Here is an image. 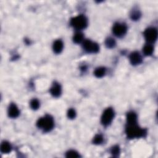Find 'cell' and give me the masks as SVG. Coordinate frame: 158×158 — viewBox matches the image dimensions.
<instances>
[{"label": "cell", "instance_id": "cell-1", "mask_svg": "<svg viewBox=\"0 0 158 158\" xmlns=\"http://www.w3.org/2000/svg\"><path fill=\"white\" fill-rule=\"evenodd\" d=\"M126 133L128 138H135L143 137L146 134V131L144 129L140 128L136 124H128L126 128Z\"/></svg>", "mask_w": 158, "mask_h": 158}, {"label": "cell", "instance_id": "cell-2", "mask_svg": "<svg viewBox=\"0 0 158 158\" xmlns=\"http://www.w3.org/2000/svg\"><path fill=\"white\" fill-rule=\"evenodd\" d=\"M37 125L38 128H42L44 131L48 132L53 128L55 122L53 119L50 115H46L38 120Z\"/></svg>", "mask_w": 158, "mask_h": 158}, {"label": "cell", "instance_id": "cell-3", "mask_svg": "<svg viewBox=\"0 0 158 158\" xmlns=\"http://www.w3.org/2000/svg\"><path fill=\"white\" fill-rule=\"evenodd\" d=\"M71 25L77 30H81L87 26V19L83 15H79L74 17L71 22Z\"/></svg>", "mask_w": 158, "mask_h": 158}, {"label": "cell", "instance_id": "cell-4", "mask_svg": "<svg viewBox=\"0 0 158 158\" xmlns=\"http://www.w3.org/2000/svg\"><path fill=\"white\" fill-rule=\"evenodd\" d=\"M114 117V112L112 108H108L104 111L101 117V123L104 125H109Z\"/></svg>", "mask_w": 158, "mask_h": 158}, {"label": "cell", "instance_id": "cell-5", "mask_svg": "<svg viewBox=\"0 0 158 158\" xmlns=\"http://www.w3.org/2000/svg\"><path fill=\"white\" fill-rule=\"evenodd\" d=\"M83 47L86 52H91V53H96L99 51L98 45L89 40L85 41L83 44Z\"/></svg>", "mask_w": 158, "mask_h": 158}, {"label": "cell", "instance_id": "cell-6", "mask_svg": "<svg viewBox=\"0 0 158 158\" xmlns=\"http://www.w3.org/2000/svg\"><path fill=\"white\" fill-rule=\"evenodd\" d=\"M145 39L149 43H153L156 40L157 37V32L154 28H149L146 29L144 33Z\"/></svg>", "mask_w": 158, "mask_h": 158}, {"label": "cell", "instance_id": "cell-7", "mask_svg": "<svg viewBox=\"0 0 158 158\" xmlns=\"http://www.w3.org/2000/svg\"><path fill=\"white\" fill-rule=\"evenodd\" d=\"M127 30V26L124 24H120V23H117L115 24L113 28V33L117 37H122L126 33Z\"/></svg>", "mask_w": 158, "mask_h": 158}, {"label": "cell", "instance_id": "cell-8", "mask_svg": "<svg viewBox=\"0 0 158 158\" xmlns=\"http://www.w3.org/2000/svg\"><path fill=\"white\" fill-rule=\"evenodd\" d=\"M130 61L133 65H138L142 62V58L138 52H133L130 56Z\"/></svg>", "mask_w": 158, "mask_h": 158}, {"label": "cell", "instance_id": "cell-9", "mask_svg": "<svg viewBox=\"0 0 158 158\" xmlns=\"http://www.w3.org/2000/svg\"><path fill=\"white\" fill-rule=\"evenodd\" d=\"M9 116L12 118H16L19 115V110L14 104H11L8 109Z\"/></svg>", "mask_w": 158, "mask_h": 158}, {"label": "cell", "instance_id": "cell-10", "mask_svg": "<svg viewBox=\"0 0 158 158\" xmlns=\"http://www.w3.org/2000/svg\"><path fill=\"white\" fill-rule=\"evenodd\" d=\"M50 92L51 95L55 97H58L61 95V87L59 84L55 83L52 86L50 89Z\"/></svg>", "mask_w": 158, "mask_h": 158}, {"label": "cell", "instance_id": "cell-11", "mask_svg": "<svg viewBox=\"0 0 158 158\" xmlns=\"http://www.w3.org/2000/svg\"><path fill=\"white\" fill-rule=\"evenodd\" d=\"M63 46L64 45L62 41L58 40L55 41V42L53 44V46H52V48H53V50L56 53H60L63 49Z\"/></svg>", "mask_w": 158, "mask_h": 158}, {"label": "cell", "instance_id": "cell-12", "mask_svg": "<svg viewBox=\"0 0 158 158\" xmlns=\"http://www.w3.org/2000/svg\"><path fill=\"white\" fill-rule=\"evenodd\" d=\"M137 120V117L135 113L133 112H130L129 113H128L127 115V124H136Z\"/></svg>", "mask_w": 158, "mask_h": 158}, {"label": "cell", "instance_id": "cell-13", "mask_svg": "<svg viewBox=\"0 0 158 158\" xmlns=\"http://www.w3.org/2000/svg\"><path fill=\"white\" fill-rule=\"evenodd\" d=\"M11 151V145L6 142H3L1 145V151L2 152V153H8Z\"/></svg>", "mask_w": 158, "mask_h": 158}, {"label": "cell", "instance_id": "cell-14", "mask_svg": "<svg viewBox=\"0 0 158 158\" xmlns=\"http://www.w3.org/2000/svg\"><path fill=\"white\" fill-rule=\"evenodd\" d=\"M153 51H154L153 47L151 45H147L145 46L144 48H143V51L144 52V54L146 56H150V55H151L152 54H153Z\"/></svg>", "mask_w": 158, "mask_h": 158}, {"label": "cell", "instance_id": "cell-15", "mask_svg": "<svg viewBox=\"0 0 158 158\" xmlns=\"http://www.w3.org/2000/svg\"><path fill=\"white\" fill-rule=\"evenodd\" d=\"M105 73H106V69L104 67H99L95 70V75L98 78H101L103 77Z\"/></svg>", "mask_w": 158, "mask_h": 158}, {"label": "cell", "instance_id": "cell-16", "mask_svg": "<svg viewBox=\"0 0 158 158\" xmlns=\"http://www.w3.org/2000/svg\"><path fill=\"white\" fill-rule=\"evenodd\" d=\"M84 39V35L81 33L78 32L77 33L75 34V35L74 36V42L76 43H79L83 41Z\"/></svg>", "mask_w": 158, "mask_h": 158}, {"label": "cell", "instance_id": "cell-17", "mask_svg": "<svg viewBox=\"0 0 158 158\" xmlns=\"http://www.w3.org/2000/svg\"><path fill=\"white\" fill-rule=\"evenodd\" d=\"M105 43H106V45L108 48H113L114 46L115 45V40L112 38H108L106 40V42H105Z\"/></svg>", "mask_w": 158, "mask_h": 158}, {"label": "cell", "instance_id": "cell-18", "mask_svg": "<svg viewBox=\"0 0 158 158\" xmlns=\"http://www.w3.org/2000/svg\"><path fill=\"white\" fill-rule=\"evenodd\" d=\"M30 106L33 109H37L40 106V103L36 99H34L30 102Z\"/></svg>", "mask_w": 158, "mask_h": 158}, {"label": "cell", "instance_id": "cell-19", "mask_svg": "<svg viewBox=\"0 0 158 158\" xmlns=\"http://www.w3.org/2000/svg\"><path fill=\"white\" fill-rule=\"evenodd\" d=\"M103 138L101 135H97L95 137L94 139H93V143L97 145L101 144L103 142Z\"/></svg>", "mask_w": 158, "mask_h": 158}, {"label": "cell", "instance_id": "cell-20", "mask_svg": "<svg viewBox=\"0 0 158 158\" xmlns=\"http://www.w3.org/2000/svg\"><path fill=\"white\" fill-rule=\"evenodd\" d=\"M67 157H79L80 155L77 153V152L71 150L68 151L66 153Z\"/></svg>", "mask_w": 158, "mask_h": 158}, {"label": "cell", "instance_id": "cell-21", "mask_svg": "<svg viewBox=\"0 0 158 158\" xmlns=\"http://www.w3.org/2000/svg\"><path fill=\"white\" fill-rule=\"evenodd\" d=\"M75 115H76V113L74 109H69L68 111V113H67V116L68 118H70V119H74L75 118Z\"/></svg>", "mask_w": 158, "mask_h": 158}, {"label": "cell", "instance_id": "cell-22", "mask_svg": "<svg viewBox=\"0 0 158 158\" xmlns=\"http://www.w3.org/2000/svg\"><path fill=\"white\" fill-rule=\"evenodd\" d=\"M119 152H120V150H119V146H114V147L112 148V150H111V153H112V154L114 156L118 155L119 154Z\"/></svg>", "mask_w": 158, "mask_h": 158}, {"label": "cell", "instance_id": "cell-23", "mask_svg": "<svg viewBox=\"0 0 158 158\" xmlns=\"http://www.w3.org/2000/svg\"><path fill=\"white\" fill-rule=\"evenodd\" d=\"M140 13H139V11H135L132 14V18L134 20H137L140 18Z\"/></svg>", "mask_w": 158, "mask_h": 158}]
</instances>
